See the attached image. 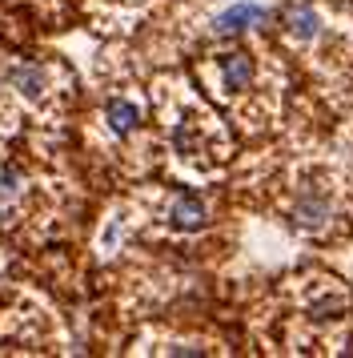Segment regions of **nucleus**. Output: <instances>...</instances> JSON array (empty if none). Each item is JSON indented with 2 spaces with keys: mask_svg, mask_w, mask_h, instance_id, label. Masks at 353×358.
Wrapping results in <instances>:
<instances>
[{
  "mask_svg": "<svg viewBox=\"0 0 353 358\" xmlns=\"http://www.w3.org/2000/svg\"><path fill=\"white\" fill-rule=\"evenodd\" d=\"M169 222H173L176 229H201L209 222L205 201H201L197 194H176L173 197V210H169Z\"/></svg>",
  "mask_w": 353,
  "mask_h": 358,
  "instance_id": "obj_2",
  "label": "nucleus"
},
{
  "mask_svg": "<svg viewBox=\"0 0 353 358\" xmlns=\"http://www.w3.org/2000/svg\"><path fill=\"white\" fill-rule=\"evenodd\" d=\"M20 194V173L13 165H0V197H16Z\"/></svg>",
  "mask_w": 353,
  "mask_h": 358,
  "instance_id": "obj_8",
  "label": "nucleus"
},
{
  "mask_svg": "<svg viewBox=\"0 0 353 358\" xmlns=\"http://www.w3.org/2000/svg\"><path fill=\"white\" fill-rule=\"evenodd\" d=\"M285 24L293 36H301V41H313L321 33V17L313 13V4H293L285 13Z\"/></svg>",
  "mask_w": 353,
  "mask_h": 358,
  "instance_id": "obj_4",
  "label": "nucleus"
},
{
  "mask_svg": "<svg viewBox=\"0 0 353 358\" xmlns=\"http://www.w3.org/2000/svg\"><path fill=\"white\" fill-rule=\"evenodd\" d=\"M293 217H297V226H305V229H317L321 222L329 217V201H325V197L305 194L301 201H297V210H293Z\"/></svg>",
  "mask_w": 353,
  "mask_h": 358,
  "instance_id": "obj_6",
  "label": "nucleus"
},
{
  "mask_svg": "<svg viewBox=\"0 0 353 358\" xmlns=\"http://www.w3.org/2000/svg\"><path fill=\"white\" fill-rule=\"evenodd\" d=\"M265 20V4H257V0H237L233 8H225L213 17V33H245V29H253Z\"/></svg>",
  "mask_w": 353,
  "mask_h": 358,
  "instance_id": "obj_1",
  "label": "nucleus"
},
{
  "mask_svg": "<svg viewBox=\"0 0 353 358\" xmlns=\"http://www.w3.org/2000/svg\"><path fill=\"white\" fill-rule=\"evenodd\" d=\"M8 81H13L24 97H40V93H45V69L40 65H16L13 73H8Z\"/></svg>",
  "mask_w": 353,
  "mask_h": 358,
  "instance_id": "obj_7",
  "label": "nucleus"
},
{
  "mask_svg": "<svg viewBox=\"0 0 353 358\" xmlns=\"http://www.w3.org/2000/svg\"><path fill=\"white\" fill-rule=\"evenodd\" d=\"M105 121H109V129H112V133H121V137H125V133L137 129V121H141V109H137L133 101H109V105H105Z\"/></svg>",
  "mask_w": 353,
  "mask_h": 358,
  "instance_id": "obj_5",
  "label": "nucleus"
},
{
  "mask_svg": "<svg viewBox=\"0 0 353 358\" xmlns=\"http://www.w3.org/2000/svg\"><path fill=\"white\" fill-rule=\"evenodd\" d=\"M221 77H225V89H229V93H241L245 85L253 81V61H249V52H229L221 61Z\"/></svg>",
  "mask_w": 353,
  "mask_h": 358,
  "instance_id": "obj_3",
  "label": "nucleus"
}]
</instances>
